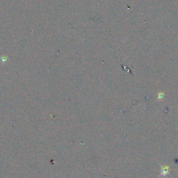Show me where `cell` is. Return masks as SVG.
I'll return each instance as SVG.
<instances>
[{
    "label": "cell",
    "mask_w": 178,
    "mask_h": 178,
    "mask_svg": "<svg viewBox=\"0 0 178 178\" xmlns=\"http://www.w3.org/2000/svg\"><path fill=\"white\" fill-rule=\"evenodd\" d=\"M169 171H170V167L169 166H161L159 177H167L169 175Z\"/></svg>",
    "instance_id": "1"
}]
</instances>
